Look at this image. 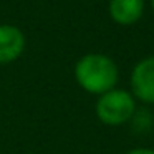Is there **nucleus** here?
<instances>
[{
	"label": "nucleus",
	"instance_id": "nucleus-4",
	"mask_svg": "<svg viewBox=\"0 0 154 154\" xmlns=\"http://www.w3.org/2000/svg\"><path fill=\"white\" fill-rule=\"evenodd\" d=\"M25 50V35L15 25H0V65L14 63Z\"/></svg>",
	"mask_w": 154,
	"mask_h": 154
},
{
	"label": "nucleus",
	"instance_id": "nucleus-3",
	"mask_svg": "<svg viewBox=\"0 0 154 154\" xmlns=\"http://www.w3.org/2000/svg\"><path fill=\"white\" fill-rule=\"evenodd\" d=\"M131 94L136 101L154 104V55L139 60L129 76Z\"/></svg>",
	"mask_w": 154,
	"mask_h": 154
},
{
	"label": "nucleus",
	"instance_id": "nucleus-1",
	"mask_svg": "<svg viewBox=\"0 0 154 154\" xmlns=\"http://www.w3.org/2000/svg\"><path fill=\"white\" fill-rule=\"evenodd\" d=\"M75 80L83 91L101 96L116 88L119 70L113 58L103 53H86L75 65Z\"/></svg>",
	"mask_w": 154,
	"mask_h": 154
},
{
	"label": "nucleus",
	"instance_id": "nucleus-7",
	"mask_svg": "<svg viewBox=\"0 0 154 154\" xmlns=\"http://www.w3.org/2000/svg\"><path fill=\"white\" fill-rule=\"evenodd\" d=\"M151 8H152V12H154V0H151Z\"/></svg>",
	"mask_w": 154,
	"mask_h": 154
},
{
	"label": "nucleus",
	"instance_id": "nucleus-6",
	"mask_svg": "<svg viewBox=\"0 0 154 154\" xmlns=\"http://www.w3.org/2000/svg\"><path fill=\"white\" fill-rule=\"evenodd\" d=\"M124 154H154V149L152 147H134Z\"/></svg>",
	"mask_w": 154,
	"mask_h": 154
},
{
	"label": "nucleus",
	"instance_id": "nucleus-2",
	"mask_svg": "<svg viewBox=\"0 0 154 154\" xmlns=\"http://www.w3.org/2000/svg\"><path fill=\"white\" fill-rule=\"evenodd\" d=\"M94 113L104 126H123L136 114V100L131 94V91L113 88L98 96Z\"/></svg>",
	"mask_w": 154,
	"mask_h": 154
},
{
	"label": "nucleus",
	"instance_id": "nucleus-5",
	"mask_svg": "<svg viewBox=\"0 0 154 154\" xmlns=\"http://www.w3.org/2000/svg\"><path fill=\"white\" fill-rule=\"evenodd\" d=\"M144 12V0H109V17L114 23L134 25Z\"/></svg>",
	"mask_w": 154,
	"mask_h": 154
}]
</instances>
